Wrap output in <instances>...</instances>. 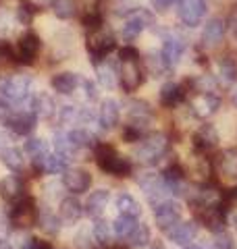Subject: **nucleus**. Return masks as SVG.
<instances>
[{"label":"nucleus","instance_id":"obj_15","mask_svg":"<svg viewBox=\"0 0 237 249\" xmlns=\"http://www.w3.org/2000/svg\"><path fill=\"white\" fill-rule=\"evenodd\" d=\"M198 218L200 222L212 232H218V231H225V224H227V216H225V210L223 206H210V208H198Z\"/></svg>","mask_w":237,"mask_h":249},{"label":"nucleus","instance_id":"obj_38","mask_svg":"<svg viewBox=\"0 0 237 249\" xmlns=\"http://www.w3.org/2000/svg\"><path fill=\"white\" fill-rule=\"evenodd\" d=\"M92 235H94V243H98L100 247H110L113 235H110V224L108 222H104V220H100L98 218V222L94 224Z\"/></svg>","mask_w":237,"mask_h":249},{"label":"nucleus","instance_id":"obj_8","mask_svg":"<svg viewBox=\"0 0 237 249\" xmlns=\"http://www.w3.org/2000/svg\"><path fill=\"white\" fill-rule=\"evenodd\" d=\"M154 23V17H152V13H148L146 9H138V11H133L127 21H125V25H123V37L127 42H133L136 37L144 31L146 27H150Z\"/></svg>","mask_w":237,"mask_h":249},{"label":"nucleus","instance_id":"obj_59","mask_svg":"<svg viewBox=\"0 0 237 249\" xmlns=\"http://www.w3.org/2000/svg\"><path fill=\"white\" fill-rule=\"evenodd\" d=\"M233 104H235V106H237V89H235V91H233Z\"/></svg>","mask_w":237,"mask_h":249},{"label":"nucleus","instance_id":"obj_12","mask_svg":"<svg viewBox=\"0 0 237 249\" xmlns=\"http://www.w3.org/2000/svg\"><path fill=\"white\" fill-rule=\"evenodd\" d=\"M223 199H225V196L217 185L204 183L194 191L192 204L196 208H210V206H223Z\"/></svg>","mask_w":237,"mask_h":249},{"label":"nucleus","instance_id":"obj_52","mask_svg":"<svg viewBox=\"0 0 237 249\" xmlns=\"http://www.w3.org/2000/svg\"><path fill=\"white\" fill-rule=\"evenodd\" d=\"M229 224H231V227L237 231V208L229 212Z\"/></svg>","mask_w":237,"mask_h":249},{"label":"nucleus","instance_id":"obj_41","mask_svg":"<svg viewBox=\"0 0 237 249\" xmlns=\"http://www.w3.org/2000/svg\"><path fill=\"white\" fill-rule=\"evenodd\" d=\"M25 154L29 156L31 160L34 158H42V156H46L48 154V143L44 142V139H38V137H31V139H27L25 142Z\"/></svg>","mask_w":237,"mask_h":249},{"label":"nucleus","instance_id":"obj_19","mask_svg":"<svg viewBox=\"0 0 237 249\" xmlns=\"http://www.w3.org/2000/svg\"><path fill=\"white\" fill-rule=\"evenodd\" d=\"M127 116H129V123L138 124V127H141V129H146L154 114H152L150 104L144 102V100H129L127 102Z\"/></svg>","mask_w":237,"mask_h":249},{"label":"nucleus","instance_id":"obj_44","mask_svg":"<svg viewBox=\"0 0 237 249\" xmlns=\"http://www.w3.org/2000/svg\"><path fill=\"white\" fill-rule=\"evenodd\" d=\"M212 245H215V249H235V241L227 231H218V232H215Z\"/></svg>","mask_w":237,"mask_h":249},{"label":"nucleus","instance_id":"obj_18","mask_svg":"<svg viewBox=\"0 0 237 249\" xmlns=\"http://www.w3.org/2000/svg\"><path fill=\"white\" fill-rule=\"evenodd\" d=\"M196 235H198V224H196V222H181V220H179L175 227H171V229L167 231V237H169L175 245H181V247L194 243Z\"/></svg>","mask_w":237,"mask_h":249},{"label":"nucleus","instance_id":"obj_5","mask_svg":"<svg viewBox=\"0 0 237 249\" xmlns=\"http://www.w3.org/2000/svg\"><path fill=\"white\" fill-rule=\"evenodd\" d=\"M88 50L92 56V65L102 62L110 52L115 50V37L106 29H94V34L88 36Z\"/></svg>","mask_w":237,"mask_h":249},{"label":"nucleus","instance_id":"obj_56","mask_svg":"<svg viewBox=\"0 0 237 249\" xmlns=\"http://www.w3.org/2000/svg\"><path fill=\"white\" fill-rule=\"evenodd\" d=\"M185 249H204L200 243H196V241H194V243H189V245H185Z\"/></svg>","mask_w":237,"mask_h":249},{"label":"nucleus","instance_id":"obj_13","mask_svg":"<svg viewBox=\"0 0 237 249\" xmlns=\"http://www.w3.org/2000/svg\"><path fill=\"white\" fill-rule=\"evenodd\" d=\"M62 185H65L67 191L79 196V193L90 189L92 177H90L88 170H83V168H71V170H65V173H62Z\"/></svg>","mask_w":237,"mask_h":249},{"label":"nucleus","instance_id":"obj_6","mask_svg":"<svg viewBox=\"0 0 237 249\" xmlns=\"http://www.w3.org/2000/svg\"><path fill=\"white\" fill-rule=\"evenodd\" d=\"M118 79L125 91H136L144 81L139 58H118Z\"/></svg>","mask_w":237,"mask_h":249},{"label":"nucleus","instance_id":"obj_25","mask_svg":"<svg viewBox=\"0 0 237 249\" xmlns=\"http://www.w3.org/2000/svg\"><path fill=\"white\" fill-rule=\"evenodd\" d=\"M144 65H146L148 75H152V77H164L173 69L160 50H150L144 58Z\"/></svg>","mask_w":237,"mask_h":249},{"label":"nucleus","instance_id":"obj_27","mask_svg":"<svg viewBox=\"0 0 237 249\" xmlns=\"http://www.w3.org/2000/svg\"><path fill=\"white\" fill-rule=\"evenodd\" d=\"M108 199H110V193L106 189H98V191H94L92 196L88 197V201H85V214H88L90 218H102V214H104V210L108 206Z\"/></svg>","mask_w":237,"mask_h":249},{"label":"nucleus","instance_id":"obj_31","mask_svg":"<svg viewBox=\"0 0 237 249\" xmlns=\"http://www.w3.org/2000/svg\"><path fill=\"white\" fill-rule=\"evenodd\" d=\"M79 81H81V77H79V75L65 71V73H59V75L52 77V88H54V91L69 96V93H73L77 89Z\"/></svg>","mask_w":237,"mask_h":249},{"label":"nucleus","instance_id":"obj_22","mask_svg":"<svg viewBox=\"0 0 237 249\" xmlns=\"http://www.w3.org/2000/svg\"><path fill=\"white\" fill-rule=\"evenodd\" d=\"M23 196H25V185H23V181L19 177L9 175L0 181V197H2L4 201L15 204V201L23 199Z\"/></svg>","mask_w":237,"mask_h":249},{"label":"nucleus","instance_id":"obj_40","mask_svg":"<svg viewBox=\"0 0 237 249\" xmlns=\"http://www.w3.org/2000/svg\"><path fill=\"white\" fill-rule=\"evenodd\" d=\"M38 222H40V227H42V231L48 232V235H57V232L60 231V218L57 214L48 212V210H44V212L40 214Z\"/></svg>","mask_w":237,"mask_h":249},{"label":"nucleus","instance_id":"obj_37","mask_svg":"<svg viewBox=\"0 0 237 249\" xmlns=\"http://www.w3.org/2000/svg\"><path fill=\"white\" fill-rule=\"evenodd\" d=\"M218 75L220 79H223V83L231 85L237 81V60L233 56H223L218 62Z\"/></svg>","mask_w":237,"mask_h":249},{"label":"nucleus","instance_id":"obj_32","mask_svg":"<svg viewBox=\"0 0 237 249\" xmlns=\"http://www.w3.org/2000/svg\"><path fill=\"white\" fill-rule=\"evenodd\" d=\"M117 210L118 214L131 216V218H139L141 216V204L131 196V193H121L117 197Z\"/></svg>","mask_w":237,"mask_h":249},{"label":"nucleus","instance_id":"obj_61","mask_svg":"<svg viewBox=\"0 0 237 249\" xmlns=\"http://www.w3.org/2000/svg\"><path fill=\"white\" fill-rule=\"evenodd\" d=\"M110 249H123V247H110Z\"/></svg>","mask_w":237,"mask_h":249},{"label":"nucleus","instance_id":"obj_35","mask_svg":"<svg viewBox=\"0 0 237 249\" xmlns=\"http://www.w3.org/2000/svg\"><path fill=\"white\" fill-rule=\"evenodd\" d=\"M54 150H57L60 156H65L67 160H73V156H77L79 152H81L73 142H71L69 133H57L54 135Z\"/></svg>","mask_w":237,"mask_h":249},{"label":"nucleus","instance_id":"obj_34","mask_svg":"<svg viewBox=\"0 0 237 249\" xmlns=\"http://www.w3.org/2000/svg\"><path fill=\"white\" fill-rule=\"evenodd\" d=\"M69 137H71V142L79 147V150H90V147L98 145L96 135H94L90 129H83V127H77L73 131H69Z\"/></svg>","mask_w":237,"mask_h":249},{"label":"nucleus","instance_id":"obj_14","mask_svg":"<svg viewBox=\"0 0 237 249\" xmlns=\"http://www.w3.org/2000/svg\"><path fill=\"white\" fill-rule=\"evenodd\" d=\"M192 143H194V150L200 152V154H206L210 150H215V147L218 145V133H217L215 124H202V127L194 133Z\"/></svg>","mask_w":237,"mask_h":249},{"label":"nucleus","instance_id":"obj_30","mask_svg":"<svg viewBox=\"0 0 237 249\" xmlns=\"http://www.w3.org/2000/svg\"><path fill=\"white\" fill-rule=\"evenodd\" d=\"M158 98H160V104H162V106L173 108V106H177L181 100L185 98V89L181 88V85L169 81V83H164L162 88H160V93H158Z\"/></svg>","mask_w":237,"mask_h":249},{"label":"nucleus","instance_id":"obj_43","mask_svg":"<svg viewBox=\"0 0 237 249\" xmlns=\"http://www.w3.org/2000/svg\"><path fill=\"white\" fill-rule=\"evenodd\" d=\"M150 243V227L148 224H138V229L131 232L129 237V245L136 247V249H141Z\"/></svg>","mask_w":237,"mask_h":249},{"label":"nucleus","instance_id":"obj_21","mask_svg":"<svg viewBox=\"0 0 237 249\" xmlns=\"http://www.w3.org/2000/svg\"><path fill=\"white\" fill-rule=\"evenodd\" d=\"M40 48H42V44H40V37L36 34L21 36L19 44H17V58L21 62H27V65H31V62L36 60Z\"/></svg>","mask_w":237,"mask_h":249},{"label":"nucleus","instance_id":"obj_54","mask_svg":"<svg viewBox=\"0 0 237 249\" xmlns=\"http://www.w3.org/2000/svg\"><path fill=\"white\" fill-rule=\"evenodd\" d=\"M150 249H167V247H164L162 241H154V243H150Z\"/></svg>","mask_w":237,"mask_h":249},{"label":"nucleus","instance_id":"obj_50","mask_svg":"<svg viewBox=\"0 0 237 249\" xmlns=\"http://www.w3.org/2000/svg\"><path fill=\"white\" fill-rule=\"evenodd\" d=\"M21 249H40V241H38V239H34V237H29V239L23 241Z\"/></svg>","mask_w":237,"mask_h":249},{"label":"nucleus","instance_id":"obj_7","mask_svg":"<svg viewBox=\"0 0 237 249\" xmlns=\"http://www.w3.org/2000/svg\"><path fill=\"white\" fill-rule=\"evenodd\" d=\"M36 119L38 116L34 114V110H29L27 106L21 104V108H13V112L9 114L4 124L15 135H29L36 129Z\"/></svg>","mask_w":237,"mask_h":249},{"label":"nucleus","instance_id":"obj_47","mask_svg":"<svg viewBox=\"0 0 237 249\" xmlns=\"http://www.w3.org/2000/svg\"><path fill=\"white\" fill-rule=\"evenodd\" d=\"M227 29L231 31L233 37H237V6H233L231 13L227 15Z\"/></svg>","mask_w":237,"mask_h":249},{"label":"nucleus","instance_id":"obj_60","mask_svg":"<svg viewBox=\"0 0 237 249\" xmlns=\"http://www.w3.org/2000/svg\"><path fill=\"white\" fill-rule=\"evenodd\" d=\"M0 147H2V135H0Z\"/></svg>","mask_w":237,"mask_h":249},{"label":"nucleus","instance_id":"obj_1","mask_svg":"<svg viewBox=\"0 0 237 249\" xmlns=\"http://www.w3.org/2000/svg\"><path fill=\"white\" fill-rule=\"evenodd\" d=\"M167 152H169V139H167V135H162V133H150V135H146L139 142V145L136 147L133 156H136L141 164L152 166V164H158Z\"/></svg>","mask_w":237,"mask_h":249},{"label":"nucleus","instance_id":"obj_11","mask_svg":"<svg viewBox=\"0 0 237 249\" xmlns=\"http://www.w3.org/2000/svg\"><path fill=\"white\" fill-rule=\"evenodd\" d=\"M179 19L187 27L200 25V21L206 15V0H179Z\"/></svg>","mask_w":237,"mask_h":249},{"label":"nucleus","instance_id":"obj_9","mask_svg":"<svg viewBox=\"0 0 237 249\" xmlns=\"http://www.w3.org/2000/svg\"><path fill=\"white\" fill-rule=\"evenodd\" d=\"M154 220L158 224V229L167 232L171 227H175V224L181 220V210L175 201L164 199L158 206H154Z\"/></svg>","mask_w":237,"mask_h":249},{"label":"nucleus","instance_id":"obj_57","mask_svg":"<svg viewBox=\"0 0 237 249\" xmlns=\"http://www.w3.org/2000/svg\"><path fill=\"white\" fill-rule=\"evenodd\" d=\"M229 197H231V199H237V187H235V189H233L231 193H229Z\"/></svg>","mask_w":237,"mask_h":249},{"label":"nucleus","instance_id":"obj_48","mask_svg":"<svg viewBox=\"0 0 237 249\" xmlns=\"http://www.w3.org/2000/svg\"><path fill=\"white\" fill-rule=\"evenodd\" d=\"M11 58H13L11 46H9V44H4V42H0V62H9Z\"/></svg>","mask_w":237,"mask_h":249},{"label":"nucleus","instance_id":"obj_26","mask_svg":"<svg viewBox=\"0 0 237 249\" xmlns=\"http://www.w3.org/2000/svg\"><path fill=\"white\" fill-rule=\"evenodd\" d=\"M225 37V23L223 19H210L206 25H204V31H202V42L206 48H215V46H218L220 42H223Z\"/></svg>","mask_w":237,"mask_h":249},{"label":"nucleus","instance_id":"obj_42","mask_svg":"<svg viewBox=\"0 0 237 249\" xmlns=\"http://www.w3.org/2000/svg\"><path fill=\"white\" fill-rule=\"evenodd\" d=\"M189 83H192V88L198 93H215V89H217V79L212 75H200Z\"/></svg>","mask_w":237,"mask_h":249},{"label":"nucleus","instance_id":"obj_3","mask_svg":"<svg viewBox=\"0 0 237 249\" xmlns=\"http://www.w3.org/2000/svg\"><path fill=\"white\" fill-rule=\"evenodd\" d=\"M31 96V77L27 75H9L0 79V100L9 104H21Z\"/></svg>","mask_w":237,"mask_h":249},{"label":"nucleus","instance_id":"obj_29","mask_svg":"<svg viewBox=\"0 0 237 249\" xmlns=\"http://www.w3.org/2000/svg\"><path fill=\"white\" fill-rule=\"evenodd\" d=\"M0 160H2V164L11 170V173H21L23 168H25V158H23V152L19 147H2L0 150Z\"/></svg>","mask_w":237,"mask_h":249},{"label":"nucleus","instance_id":"obj_45","mask_svg":"<svg viewBox=\"0 0 237 249\" xmlns=\"http://www.w3.org/2000/svg\"><path fill=\"white\" fill-rule=\"evenodd\" d=\"M75 247L77 249H92L94 247V235L88 229H81L75 235Z\"/></svg>","mask_w":237,"mask_h":249},{"label":"nucleus","instance_id":"obj_58","mask_svg":"<svg viewBox=\"0 0 237 249\" xmlns=\"http://www.w3.org/2000/svg\"><path fill=\"white\" fill-rule=\"evenodd\" d=\"M40 249H52L48 243H42V241H40Z\"/></svg>","mask_w":237,"mask_h":249},{"label":"nucleus","instance_id":"obj_39","mask_svg":"<svg viewBox=\"0 0 237 249\" xmlns=\"http://www.w3.org/2000/svg\"><path fill=\"white\" fill-rule=\"evenodd\" d=\"M52 11L59 19H73L77 13L75 0H52Z\"/></svg>","mask_w":237,"mask_h":249},{"label":"nucleus","instance_id":"obj_17","mask_svg":"<svg viewBox=\"0 0 237 249\" xmlns=\"http://www.w3.org/2000/svg\"><path fill=\"white\" fill-rule=\"evenodd\" d=\"M118 119H121V108H118V102L113 98L102 100V104L98 108V123L102 124V129H115L118 124Z\"/></svg>","mask_w":237,"mask_h":249},{"label":"nucleus","instance_id":"obj_4","mask_svg":"<svg viewBox=\"0 0 237 249\" xmlns=\"http://www.w3.org/2000/svg\"><path fill=\"white\" fill-rule=\"evenodd\" d=\"M40 218V212H38V206L36 201L31 197H23L19 201H15L13 210L9 212V222L13 224L15 229H29L34 227Z\"/></svg>","mask_w":237,"mask_h":249},{"label":"nucleus","instance_id":"obj_20","mask_svg":"<svg viewBox=\"0 0 237 249\" xmlns=\"http://www.w3.org/2000/svg\"><path fill=\"white\" fill-rule=\"evenodd\" d=\"M220 100L215 96V93H198V96L192 100V112L198 116V119H208L218 110Z\"/></svg>","mask_w":237,"mask_h":249},{"label":"nucleus","instance_id":"obj_49","mask_svg":"<svg viewBox=\"0 0 237 249\" xmlns=\"http://www.w3.org/2000/svg\"><path fill=\"white\" fill-rule=\"evenodd\" d=\"M81 9H83V13L98 11V0H81Z\"/></svg>","mask_w":237,"mask_h":249},{"label":"nucleus","instance_id":"obj_16","mask_svg":"<svg viewBox=\"0 0 237 249\" xmlns=\"http://www.w3.org/2000/svg\"><path fill=\"white\" fill-rule=\"evenodd\" d=\"M34 168L38 173H48V175H59V173H65L67 170V158L65 156H60L59 152L54 154H46L42 158H34Z\"/></svg>","mask_w":237,"mask_h":249},{"label":"nucleus","instance_id":"obj_28","mask_svg":"<svg viewBox=\"0 0 237 249\" xmlns=\"http://www.w3.org/2000/svg\"><path fill=\"white\" fill-rule=\"evenodd\" d=\"M96 75H98V81H100L102 88L113 89L117 85V79H118V67L115 65V62L104 58L102 62L96 65Z\"/></svg>","mask_w":237,"mask_h":249},{"label":"nucleus","instance_id":"obj_53","mask_svg":"<svg viewBox=\"0 0 237 249\" xmlns=\"http://www.w3.org/2000/svg\"><path fill=\"white\" fill-rule=\"evenodd\" d=\"M31 4L36 9H42V6H52V0H31Z\"/></svg>","mask_w":237,"mask_h":249},{"label":"nucleus","instance_id":"obj_2","mask_svg":"<svg viewBox=\"0 0 237 249\" xmlns=\"http://www.w3.org/2000/svg\"><path fill=\"white\" fill-rule=\"evenodd\" d=\"M94 156H96L98 166L104 170V173L115 175V177H127L129 175V170H131L129 160L123 158L121 154H117L113 145L98 143L94 147Z\"/></svg>","mask_w":237,"mask_h":249},{"label":"nucleus","instance_id":"obj_55","mask_svg":"<svg viewBox=\"0 0 237 249\" xmlns=\"http://www.w3.org/2000/svg\"><path fill=\"white\" fill-rule=\"evenodd\" d=\"M0 249H13V245L6 239H0Z\"/></svg>","mask_w":237,"mask_h":249},{"label":"nucleus","instance_id":"obj_10","mask_svg":"<svg viewBox=\"0 0 237 249\" xmlns=\"http://www.w3.org/2000/svg\"><path fill=\"white\" fill-rule=\"evenodd\" d=\"M21 104L27 106L29 110H34V114L38 116V119H52L54 112L59 110L57 104H54V100H52V96H48V93H44V91L31 93V96L23 100Z\"/></svg>","mask_w":237,"mask_h":249},{"label":"nucleus","instance_id":"obj_51","mask_svg":"<svg viewBox=\"0 0 237 249\" xmlns=\"http://www.w3.org/2000/svg\"><path fill=\"white\" fill-rule=\"evenodd\" d=\"M152 2H154V6H156V9H169V6L173 4V2H177V0H152Z\"/></svg>","mask_w":237,"mask_h":249},{"label":"nucleus","instance_id":"obj_36","mask_svg":"<svg viewBox=\"0 0 237 249\" xmlns=\"http://www.w3.org/2000/svg\"><path fill=\"white\" fill-rule=\"evenodd\" d=\"M138 218H131V216H125V214H118V218L113 222V231L117 237L121 239H129L131 232L138 229Z\"/></svg>","mask_w":237,"mask_h":249},{"label":"nucleus","instance_id":"obj_24","mask_svg":"<svg viewBox=\"0 0 237 249\" xmlns=\"http://www.w3.org/2000/svg\"><path fill=\"white\" fill-rule=\"evenodd\" d=\"M183 52H185V40H183L181 36L171 34V36L164 37L162 54H164V58L169 60V65H171V67H175L177 62L181 60V56H183Z\"/></svg>","mask_w":237,"mask_h":249},{"label":"nucleus","instance_id":"obj_23","mask_svg":"<svg viewBox=\"0 0 237 249\" xmlns=\"http://www.w3.org/2000/svg\"><path fill=\"white\" fill-rule=\"evenodd\" d=\"M83 206L77 201V197H65L60 201L59 206V218L62 224H67V227H73V224L79 222V218L83 216Z\"/></svg>","mask_w":237,"mask_h":249},{"label":"nucleus","instance_id":"obj_46","mask_svg":"<svg viewBox=\"0 0 237 249\" xmlns=\"http://www.w3.org/2000/svg\"><path fill=\"white\" fill-rule=\"evenodd\" d=\"M83 25L88 27V29H100L102 27V17H100V13L98 11H94V13H83Z\"/></svg>","mask_w":237,"mask_h":249},{"label":"nucleus","instance_id":"obj_33","mask_svg":"<svg viewBox=\"0 0 237 249\" xmlns=\"http://www.w3.org/2000/svg\"><path fill=\"white\" fill-rule=\"evenodd\" d=\"M218 170L227 178H237V150H225L218 156Z\"/></svg>","mask_w":237,"mask_h":249}]
</instances>
